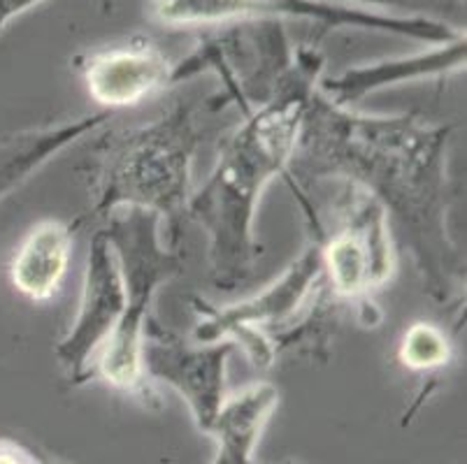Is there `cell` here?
Wrapping results in <instances>:
<instances>
[{"instance_id":"cell-1","label":"cell","mask_w":467,"mask_h":464,"mask_svg":"<svg viewBox=\"0 0 467 464\" xmlns=\"http://www.w3.org/2000/svg\"><path fill=\"white\" fill-rule=\"evenodd\" d=\"M449 147L451 126L416 114H365L317 88L286 179H337L372 195L396 223L423 291L449 306L465 293V255L449 228Z\"/></svg>"},{"instance_id":"cell-2","label":"cell","mask_w":467,"mask_h":464,"mask_svg":"<svg viewBox=\"0 0 467 464\" xmlns=\"http://www.w3.org/2000/svg\"><path fill=\"white\" fill-rule=\"evenodd\" d=\"M326 70L318 45H298L279 87L221 142L219 156L201 189L191 191L186 216L207 235L210 279L219 291L244 286L256 272L263 246L256 214L263 193L286 177L296 156L303 119Z\"/></svg>"},{"instance_id":"cell-3","label":"cell","mask_w":467,"mask_h":464,"mask_svg":"<svg viewBox=\"0 0 467 464\" xmlns=\"http://www.w3.org/2000/svg\"><path fill=\"white\" fill-rule=\"evenodd\" d=\"M198 144V108L191 102H175L154 121L105 133L82 168L88 216L108 219L119 210L151 211L170 232V246L180 249Z\"/></svg>"},{"instance_id":"cell-4","label":"cell","mask_w":467,"mask_h":464,"mask_svg":"<svg viewBox=\"0 0 467 464\" xmlns=\"http://www.w3.org/2000/svg\"><path fill=\"white\" fill-rule=\"evenodd\" d=\"M103 230L119 258L126 304L112 337L98 353L91 378L100 376L121 393L150 397V376L142 365L144 327L154 316L151 306L159 291L180 274L184 261L180 249L165 244L163 223L151 211L119 210L105 219Z\"/></svg>"},{"instance_id":"cell-5","label":"cell","mask_w":467,"mask_h":464,"mask_svg":"<svg viewBox=\"0 0 467 464\" xmlns=\"http://www.w3.org/2000/svg\"><path fill=\"white\" fill-rule=\"evenodd\" d=\"M291 191L300 202L303 219L307 223V242L298 258H293L291 265L270 286L252 297L233 304H210L201 297L191 300L198 316L191 339L198 344L233 342L247 353L249 363L261 372L273 367L277 360L270 339L303 318L317 297L324 276V263H321L324 219L314 211L298 186L291 184Z\"/></svg>"},{"instance_id":"cell-6","label":"cell","mask_w":467,"mask_h":464,"mask_svg":"<svg viewBox=\"0 0 467 464\" xmlns=\"http://www.w3.org/2000/svg\"><path fill=\"white\" fill-rule=\"evenodd\" d=\"M165 26H223L233 21H305L321 31H377L423 45H444L465 33L426 15H396L347 0H151Z\"/></svg>"},{"instance_id":"cell-7","label":"cell","mask_w":467,"mask_h":464,"mask_svg":"<svg viewBox=\"0 0 467 464\" xmlns=\"http://www.w3.org/2000/svg\"><path fill=\"white\" fill-rule=\"evenodd\" d=\"M214 28L189 57L175 63L172 84L212 72L219 79L221 91L205 98L202 109L219 112L237 105L240 114H244L279 87L293 66L298 45H293L282 21H233Z\"/></svg>"},{"instance_id":"cell-8","label":"cell","mask_w":467,"mask_h":464,"mask_svg":"<svg viewBox=\"0 0 467 464\" xmlns=\"http://www.w3.org/2000/svg\"><path fill=\"white\" fill-rule=\"evenodd\" d=\"M330 216L333 225L324 223L321 284L339 306L354 309L365 325H375L372 295L396 274L389 216L372 195L354 184H342Z\"/></svg>"},{"instance_id":"cell-9","label":"cell","mask_w":467,"mask_h":464,"mask_svg":"<svg viewBox=\"0 0 467 464\" xmlns=\"http://www.w3.org/2000/svg\"><path fill=\"white\" fill-rule=\"evenodd\" d=\"M235 348L233 342L189 344L151 316L144 327V374L180 393L189 404L195 425L210 432L226 402V369Z\"/></svg>"},{"instance_id":"cell-10","label":"cell","mask_w":467,"mask_h":464,"mask_svg":"<svg viewBox=\"0 0 467 464\" xmlns=\"http://www.w3.org/2000/svg\"><path fill=\"white\" fill-rule=\"evenodd\" d=\"M124 304L126 293L119 258L105 230L98 228L88 242L78 314L54 348L58 365L75 386L91 378L93 363L121 321Z\"/></svg>"},{"instance_id":"cell-11","label":"cell","mask_w":467,"mask_h":464,"mask_svg":"<svg viewBox=\"0 0 467 464\" xmlns=\"http://www.w3.org/2000/svg\"><path fill=\"white\" fill-rule=\"evenodd\" d=\"M87 93L114 112L121 108H138L144 100L172 87V67L168 54L147 37L119 42L93 49L75 58Z\"/></svg>"},{"instance_id":"cell-12","label":"cell","mask_w":467,"mask_h":464,"mask_svg":"<svg viewBox=\"0 0 467 464\" xmlns=\"http://www.w3.org/2000/svg\"><path fill=\"white\" fill-rule=\"evenodd\" d=\"M465 57L467 40L462 36L453 42L431 45L428 49L414 51L410 57L360 63V66L347 67L335 77H321L318 88L337 105L351 108L354 102L363 100L381 88L423 82V79H440L451 72L465 70Z\"/></svg>"},{"instance_id":"cell-13","label":"cell","mask_w":467,"mask_h":464,"mask_svg":"<svg viewBox=\"0 0 467 464\" xmlns=\"http://www.w3.org/2000/svg\"><path fill=\"white\" fill-rule=\"evenodd\" d=\"M112 121V112H93L75 119L26 126L0 133V202L26 184L33 174L52 163L58 153L75 147L88 135L103 130Z\"/></svg>"},{"instance_id":"cell-14","label":"cell","mask_w":467,"mask_h":464,"mask_svg":"<svg viewBox=\"0 0 467 464\" xmlns=\"http://www.w3.org/2000/svg\"><path fill=\"white\" fill-rule=\"evenodd\" d=\"M79 223L82 219H42L26 230L7 265L12 288L21 297L47 304L61 293Z\"/></svg>"},{"instance_id":"cell-15","label":"cell","mask_w":467,"mask_h":464,"mask_svg":"<svg viewBox=\"0 0 467 464\" xmlns=\"http://www.w3.org/2000/svg\"><path fill=\"white\" fill-rule=\"evenodd\" d=\"M277 404L279 390L267 381H256L226 397L207 432L216 439V455L212 464L252 462L254 449Z\"/></svg>"},{"instance_id":"cell-16","label":"cell","mask_w":467,"mask_h":464,"mask_svg":"<svg viewBox=\"0 0 467 464\" xmlns=\"http://www.w3.org/2000/svg\"><path fill=\"white\" fill-rule=\"evenodd\" d=\"M453 357L447 330L435 323H414L405 330L398 346V360L411 372H435L447 367Z\"/></svg>"},{"instance_id":"cell-17","label":"cell","mask_w":467,"mask_h":464,"mask_svg":"<svg viewBox=\"0 0 467 464\" xmlns=\"http://www.w3.org/2000/svg\"><path fill=\"white\" fill-rule=\"evenodd\" d=\"M40 3H45V0H0V33H3V28H7L16 16L26 15L28 10H36ZM98 5H100V12H103V15H109L114 7V0H98Z\"/></svg>"},{"instance_id":"cell-18","label":"cell","mask_w":467,"mask_h":464,"mask_svg":"<svg viewBox=\"0 0 467 464\" xmlns=\"http://www.w3.org/2000/svg\"><path fill=\"white\" fill-rule=\"evenodd\" d=\"M0 464H49L24 444L0 437Z\"/></svg>"},{"instance_id":"cell-19","label":"cell","mask_w":467,"mask_h":464,"mask_svg":"<svg viewBox=\"0 0 467 464\" xmlns=\"http://www.w3.org/2000/svg\"><path fill=\"white\" fill-rule=\"evenodd\" d=\"M347 3H356V5H365V7H379V10H389V7L402 5V0H347Z\"/></svg>"},{"instance_id":"cell-20","label":"cell","mask_w":467,"mask_h":464,"mask_svg":"<svg viewBox=\"0 0 467 464\" xmlns=\"http://www.w3.org/2000/svg\"><path fill=\"white\" fill-rule=\"evenodd\" d=\"M249 464H254V462H249Z\"/></svg>"},{"instance_id":"cell-21","label":"cell","mask_w":467,"mask_h":464,"mask_svg":"<svg viewBox=\"0 0 467 464\" xmlns=\"http://www.w3.org/2000/svg\"><path fill=\"white\" fill-rule=\"evenodd\" d=\"M462 3H465V0H462Z\"/></svg>"}]
</instances>
